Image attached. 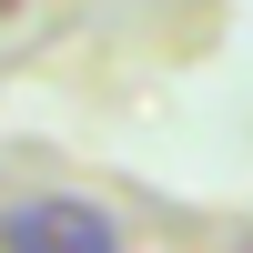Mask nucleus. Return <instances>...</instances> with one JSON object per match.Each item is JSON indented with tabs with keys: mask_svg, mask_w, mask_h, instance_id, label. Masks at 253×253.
<instances>
[{
	"mask_svg": "<svg viewBox=\"0 0 253 253\" xmlns=\"http://www.w3.org/2000/svg\"><path fill=\"white\" fill-rule=\"evenodd\" d=\"M0 253H132V243L91 193H10L0 203Z\"/></svg>",
	"mask_w": 253,
	"mask_h": 253,
	"instance_id": "obj_1",
	"label": "nucleus"
}]
</instances>
